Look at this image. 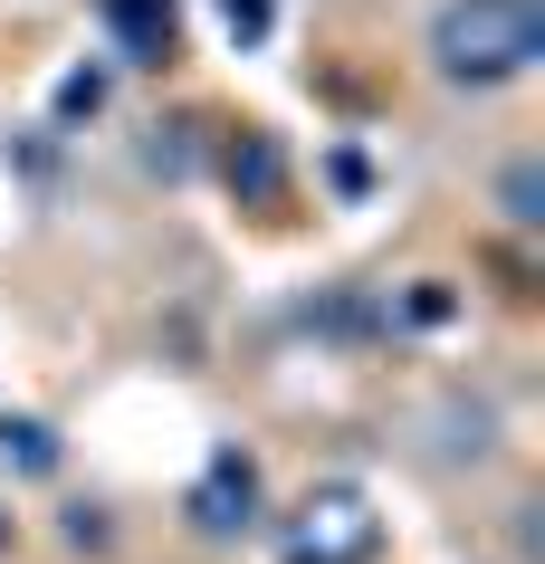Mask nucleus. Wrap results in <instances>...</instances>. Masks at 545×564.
I'll return each mask as SVG.
<instances>
[{"label": "nucleus", "mask_w": 545, "mask_h": 564, "mask_svg": "<svg viewBox=\"0 0 545 564\" xmlns=\"http://www.w3.org/2000/svg\"><path fill=\"white\" fill-rule=\"evenodd\" d=\"M545 58V0H440L430 10V77L440 87H508Z\"/></svg>", "instance_id": "f257e3e1"}, {"label": "nucleus", "mask_w": 545, "mask_h": 564, "mask_svg": "<svg viewBox=\"0 0 545 564\" xmlns=\"http://www.w3.org/2000/svg\"><path fill=\"white\" fill-rule=\"evenodd\" d=\"M373 555H383V517L355 478H316L277 517V564H373Z\"/></svg>", "instance_id": "f03ea898"}, {"label": "nucleus", "mask_w": 545, "mask_h": 564, "mask_svg": "<svg viewBox=\"0 0 545 564\" xmlns=\"http://www.w3.org/2000/svg\"><path fill=\"white\" fill-rule=\"evenodd\" d=\"M182 527L201 535V545H249V535L269 527V478H259V449L220 441L201 459V478L182 488Z\"/></svg>", "instance_id": "7ed1b4c3"}, {"label": "nucleus", "mask_w": 545, "mask_h": 564, "mask_svg": "<svg viewBox=\"0 0 545 564\" xmlns=\"http://www.w3.org/2000/svg\"><path fill=\"white\" fill-rule=\"evenodd\" d=\"M211 173H220V192H230L240 210H277L287 202V144H277L269 124H220Z\"/></svg>", "instance_id": "20e7f679"}, {"label": "nucleus", "mask_w": 545, "mask_h": 564, "mask_svg": "<svg viewBox=\"0 0 545 564\" xmlns=\"http://www.w3.org/2000/svg\"><path fill=\"white\" fill-rule=\"evenodd\" d=\"M96 20H106L124 67H173L182 58V10L173 0H96Z\"/></svg>", "instance_id": "39448f33"}, {"label": "nucleus", "mask_w": 545, "mask_h": 564, "mask_svg": "<svg viewBox=\"0 0 545 564\" xmlns=\"http://www.w3.org/2000/svg\"><path fill=\"white\" fill-rule=\"evenodd\" d=\"M0 459H10L20 478H58L67 449H58V431H48L39 412H0Z\"/></svg>", "instance_id": "423d86ee"}, {"label": "nucleus", "mask_w": 545, "mask_h": 564, "mask_svg": "<svg viewBox=\"0 0 545 564\" xmlns=\"http://www.w3.org/2000/svg\"><path fill=\"white\" fill-rule=\"evenodd\" d=\"M498 220L508 230H545V163L536 153H516L508 173H498Z\"/></svg>", "instance_id": "0eeeda50"}, {"label": "nucleus", "mask_w": 545, "mask_h": 564, "mask_svg": "<svg viewBox=\"0 0 545 564\" xmlns=\"http://www.w3.org/2000/svg\"><path fill=\"white\" fill-rule=\"evenodd\" d=\"M106 106V67H67L58 77V124H87Z\"/></svg>", "instance_id": "6e6552de"}, {"label": "nucleus", "mask_w": 545, "mask_h": 564, "mask_svg": "<svg viewBox=\"0 0 545 564\" xmlns=\"http://www.w3.org/2000/svg\"><path fill=\"white\" fill-rule=\"evenodd\" d=\"M58 535L77 545V555H106V545H116V517L87 498V507H67V517H58Z\"/></svg>", "instance_id": "1a4fd4ad"}, {"label": "nucleus", "mask_w": 545, "mask_h": 564, "mask_svg": "<svg viewBox=\"0 0 545 564\" xmlns=\"http://www.w3.org/2000/svg\"><path fill=\"white\" fill-rule=\"evenodd\" d=\"M402 316H412V326H450V316H459V297H450V278H422V288H412V297H402Z\"/></svg>", "instance_id": "9d476101"}, {"label": "nucleus", "mask_w": 545, "mask_h": 564, "mask_svg": "<svg viewBox=\"0 0 545 564\" xmlns=\"http://www.w3.org/2000/svg\"><path fill=\"white\" fill-rule=\"evenodd\" d=\"M269 20H277L269 0H220V30L240 39V48H259V39H269Z\"/></svg>", "instance_id": "9b49d317"}, {"label": "nucleus", "mask_w": 545, "mask_h": 564, "mask_svg": "<svg viewBox=\"0 0 545 564\" xmlns=\"http://www.w3.org/2000/svg\"><path fill=\"white\" fill-rule=\"evenodd\" d=\"M326 173H335V192H373V163H363V153H335Z\"/></svg>", "instance_id": "f8f14e48"}, {"label": "nucleus", "mask_w": 545, "mask_h": 564, "mask_svg": "<svg viewBox=\"0 0 545 564\" xmlns=\"http://www.w3.org/2000/svg\"><path fill=\"white\" fill-rule=\"evenodd\" d=\"M0 555H10V507H0Z\"/></svg>", "instance_id": "ddd939ff"}]
</instances>
